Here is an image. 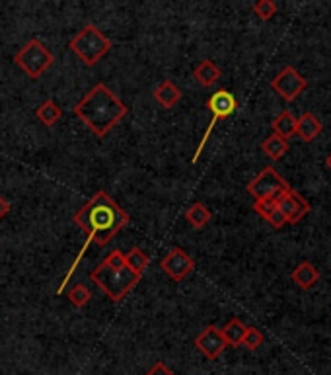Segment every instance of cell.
<instances>
[{"mask_svg": "<svg viewBox=\"0 0 331 375\" xmlns=\"http://www.w3.org/2000/svg\"><path fill=\"white\" fill-rule=\"evenodd\" d=\"M72 111L95 137H106L127 116L129 109L104 83H100L74 106Z\"/></svg>", "mask_w": 331, "mask_h": 375, "instance_id": "cell-2", "label": "cell"}, {"mask_svg": "<svg viewBox=\"0 0 331 375\" xmlns=\"http://www.w3.org/2000/svg\"><path fill=\"white\" fill-rule=\"evenodd\" d=\"M72 221L86 233V241H84L82 248H80V255L76 256L74 264H72L71 270H69V274L62 278V283H60V288L57 290V293H62L65 286L71 281L72 274H74V270L78 266L80 258L86 255L88 246H90L92 242H95L98 246H106L107 242L111 241L113 237H117L119 231H123L129 225L130 215L125 209L119 207L117 202L107 194L106 190H100V192H95V194L90 197V202H88L82 209H78V211L74 213Z\"/></svg>", "mask_w": 331, "mask_h": 375, "instance_id": "cell-1", "label": "cell"}, {"mask_svg": "<svg viewBox=\"0 0 331 375\" xmlns=\"http://www.w3.org/2000/svg\"><path fill=\"white\" fill-rule=\"evenodd\" d=\"M69 47L86 67H94L95 63L106 57L107 51L111 49V41L94 24H88L72 37Z\"/></svg>", "mask_w": 331, "mask_h": 375, "instance_id": "cell-4", "label": "cell"}, {"mask_svg": "<svg viewBox=\"0 0 331 375\" xmlns=\"http://www.w3.org/2000/svg\"><path fill=\"white\" fill-rule=\"evenodd\" d=\"M275 209H277V200H260V202L253 204V211L258 215H261L265 221L271 217V213Z\"/></svg>", "mask_w": 331, "mask_h": 375, "instance_id": "cell-25", "label": "cell"}, {"mask_svg": "<svg viewBox=\"0 0 331 375\" xmlns=\"http://www.w3.org/2000/svg\"><path fill=\"white\" fill-rule=\"evenodd\" d=\"M10 207H12L10 206V202H8L6 197H2V195H0V219H4L8 213H10Z\"/></svg>", "mask_w": 331, "mask_h": 375, "instance_id": "cell-28", "label": "cell"}, {"mask_svg": "<svg viewBox=\"0 0 331 375\" xmlns=\"http://www.w3.org/2000/svg\"><path fill=\"white\" fill-rule=\"evenodd\" d=\"M306 78L298 73L295 67H284L283 71L271 81L273 90L283 98V100H286V102L296 100V98L306 90Z\"/></svg>", "mask_w": 331, "mask_h": 375, "instance_id": "cell-8", "label": "cell"}, {"mask_svg": "<svg viewBox=\"0 0 331 375\" xmlns=\"http://www.w3.org/2000/svg\"><path fill=\"white\" fill-rule=\"evenodd\" d=\"M263 334H261L258 328L248 327L246 334H244V340H242V346H246L248 350H258L261 344H263Z\"/></svg>", "mask_w": 331, "mask_h": 375, "instance_id": "cell-24", "label": "cell"}, {"mask_svg": "<svg viewBox=\"0 0 331 375\" xmlns=\"http://www.w3.org/2000/svg\"><path fill=\"white\" fill-rule=\"evenodd\" d=\"M293 281H295L300 290H310V288H314L319 281L318 268L314 266L312 262H302V264H298L295 272H293Z\"/></svg>", "mask_w": 331, "mask_h": 375, "instance_id": "cell-14", "label": "cell"}, {"mask_svg": "<svg viewBox=\"0 0 331 375\" xmlns=\"http://www.w3.org/2000/svg\"><path fill=\"white\" fill-rule=\"evenodd\" d=\"M14 63L24 71L30 78H39L55 63L53 53L49 51L39 39H30L24 47L20 49L14 57Z\"/></svg>", "mask_w": 331, "mask_h": 375, "instance_id": "cell-5", "label": "cell"}, {"mask_svg": "<svg viewBox=\"0 0 331 375\" xmlns=\"http://www.w3.org/2000/svg\"><path fill=\"white\" fill-rule=\"evenodd\" d=\"M193 76H195V81H197L199 85L205 86V88H209V86H213L214 83L220 78V69H218L211 59H205L195 67Z\"/></svg>", "mask_w": 331, "mask_h": 375, "instance_id": "cell-15", "label": "cell"}, {"mask_svg": "<svg viewBox=\"0 0 331 375\" xmlns=\"http://www.w3.org/2000/svg\"><path fill=\"white\" fill-rule=\"evenodd\" d=\"M195 346L207 360H216L226 350L225 336H222L220 328L214 327V325L205 328L201 334L195 339Z\"/></svg>", "mask_w": 331, "mask_h": 375, "instance_id": "cell-11", "label": "cell"}, {"mask_svg": "<svg viewBox=\"0 0 331 375\" xmlns=\"http://www.w3.org/2000/svg\"><path fill=\"white\" fill-rule=\"evenodd\" d=\"M246 330H248V327H246L240 319H230L225 327L220 328V332H222V336H225L226 346H232V348L242 346V340H244Z\"/></svg>", "mask_w": 331, "mask_h": 375, "instance_id": "cell-17", "label": "cell"}, {"mask_svg": "<svg viewBox=\"0 0 331 375\" xmlns=\"http://www.w3.org/2000/svg\"><path fill=\"white\" fill-rule=\"evenodd\" d=\"M261 149H263V153L271 158V160H279V158H283L284 155H286V151H288V141L283 139V137H279V135L273 133L261 143Z\"/></svg>", "mask_w": 331, "mask_h": 375, "instance_id": "cell-18", "label": "cell"}, {"mask_svg": "<svg viewBox=\"0 0 331 375\" xmlns=\"http://www.w3.org/2000/svg\"><path fill=\"white\" fill-rule=\"evenodd\" d=\"M328 167H330V170H331V155L328 157Z\"/></svg>", "mask_w": 331, "mask_h": 375, "instance_id": "cell-29", "label": "cell"}, {"mask_svg": "<svg viewBox=\"0 0 331 375\" xmlns=\"http://www.w3.org/2000/svg\"><path fill=\"white\" fill-rule=\"evenodd\" d=\"M207 108L213 111V120L209 123V127H207V131L203 135V139L199 141V147H197V151H195V155H193V162H197L199 157H201L203 149L207 145V141H209V137L213 133L214 125L218 123L220 120H226V118H230L238 108V100L234 98L232 92H228V90H218V92H214L213 96L207 100Z\"/></svg>", "mask_w": 331, "mask_h": 375, "instance_id": "cell-6", "label": "cell"}, {"mask_svg": "<svg viewBox=\"0 0 331 375\" xmlns=\"http://www.w3.org/2000/svg\"><path fill=\"white\" fill-rule=\"evenodd\" d=\"M148 264H150V256L144 255L139 246L130 248L129 253L125 255V266L129 268L130 272H135L137 276H142Z\"/></svg>", "mask_w": 331, "mask_h": 375, "instance_id": "cell-20", "label": "cell"}, {"mask_svg": "<svg viewBox=\"0 0 331 375\" xmlns=\"http://www.w3.org/2000/svg\"><path fill=\"white\" fill-rule=\"evenodd\" d=\"M160 268H162L166 274L174 279V281H183V279L187 278L191 272H193L195 262H193V258H191L183 248L174 246V248L162 258Z\"/></svg>", "mask_w": 331, "mask_h": 375, "instance_id": "cell-9", "label": "cell"}, {"mask_svg": "<svg viewBox=\"0 0 331 375\" xmlns=\"http://www.w3.org/2000/svg\"><path fill=\"white\" fill-rule=\"evenodd\" d=\"M273 127V133L279 135V137H283V139H290V137H295L296 135V118L288 111V109H284L283 114H279L271 123Z\"/></svg>", "mask_w": 331, "mask_h": 375, "instance_id": "cell-16", "label": "cell"}, {"mask_svg": "<svg viewBox=\"0 0 331 375\" xmlns=\"http://www.w3.org/2000/svg\"><path fill=\"white\" fill-rule=\"evenodd\" d=\"M36 116L37 120L41 121L43 125H47V127H53L57 121L60 120V116H62V109L53 102V100H45L43 104H39L36 109Z\"/></svg>", "mask_w": 331, "mask_h": 375, "instance_id": "cell-19", "label": "cell"}, {"mask_svg": "<svg viewBox=\"0 0 331 375\" xmlns=\"http://www.w3.org/2000/svg\"><path fill=\"white\" fill-rule=\"evenodd\" d=\"M253 12L255 16L263 20V22H267V20H271L273 16L277 14V4L273 2V0H258L255 4H253Z\"/></svg>", "mask_w": 331, "mask_h": 375, "instance_id": "cell-23", "label": "cell"}, {"mask_svg": "<svg viewBox=\"0 0 331 375\" xmlns=\"http://www.w3.org/2000/svg\"><path fill=\"white\" fill-rule=\"evenodd\" d=\"M104 262H106L107 266H111V268H123L125 266V255H123L121 250H113V253L107 256Z\"/></svg>", "mask_w": 331, "mask_h": 375, "instance_id": "cell-26", "label": "cell"}, {"mask_svg": "<svg viewBox=\"0 0 331 375\" xmlns=\"http://www.w3.org/2000/svg\"><path fill=\"white\" fill-rule=\"evenodd\" d=\"M181 96L183 94H181L179 86L174 85L172 81H162L160 85L156 86V90H154V100L166 109L174 108L179 100H181Z\"/></svg>", "mask_w": 331, "mask_h": 375, "instance_id": "cell-12", "label": "cell"}, {"mask_svg": "<svg viewBox=\"0 0 331 375\" xmlns=\"http://www.w3.org/2000/svg\"><path fill=\"white\" fill-rule=\"evenodd\" d=\"M67 297L71 299V303L74 307L82 309V307H86V305L90 303V299H92V291L88 290L84 283H76V286L67 293Z\"/></svg>", "mask_w": 331, "mask_h": 375, "instance_id": "cell-22", "label": "cell"}, {"mask_svg": "<svg viewBox=\"0 0 331 375\" xmlns=\"http://www.w3.org/2000/svg\"><path fill=\"white\" fill-rule=\"evenodd\" d=\"M185 219L193 229H203L211 221V211H209V207H205V204L197 202L185 211Z\"/></svg>", "mask_w": 331, "mask_h": 375, "instance_id": "cell-21", "label": "cell"}, {"mask_svg": "<svg viewBox=\"0 0 331 375\" xmlns=\"http://www.w3.org/2000/svg\"><path fill=\"white\" fill-rule=\"evenodd\" d=\"M90 279L102 288V291L109 297V301L119 303L141 281V276L130 272L127 266L111 268L107 266L106 262H102L95 270L90 272Z\"/></svg>", "mask_w": 331, "mask_h": 375, "instance_id": "cell-3", "label": "cell"}, {"mask_svg": "<svg viewBox=\"0 0 331 375\" xmlns=\"http://www.w3.org/2000/svg\"><path fill=\"white\" fill-rule=\"evenodd\" d=\"M286 190H290L288 184L273 167H265L248 184V192L255 197V202H260V200H279Z\"/></svg>", "mask_w": 331, "mask_h": 375, "instance_id": "cell-7", "label": "cell"}, {"mask_svg": "<svg viewBox=\"0 0 331 375\" xmlns=\"http://www.w3.org/2000/svg\"><path fill=\"white\" fill-rule=\"evenodd\" d=\"M277 207L283 213L284 221L290 223V225H296L298 221H302L310 213V204L295 190H286L277 200Z\"/></svg>", "mask_w": 331, "mask_h": 375, "instance_id": "cell-10", "label": "cell"}, {"mask_svg": "<svg viewBox=\"0 0 331 375\" xmlns=\"http://www.w3.org/2000/svg\"><path fill=\"white\" fill-rule=\"evenodd\" d=\"M321 133V121L314 116V114H302L298 120H296V135L302 139V141H314L318 135Z\"/></svg>", "mask_w": 331, "mask_h": 375, "instance_id": "cell-13", "label": "cell"}, {"mask_svg": "<svg viewBox=\"0 0 331 375\" xmlns=\"http://www.w3.org/2000/svg\"><path fill=\"white\" fill-rule=\"evenodd\" d=\"M144 375H176V374H174V372H172L164 362H158V363H154L152 367H150V369H148Z\"/></svg>", "mask_w": 331, "mask_h": 375, "instance_id": "cell-27", "label": "cell"}]
</instances>
